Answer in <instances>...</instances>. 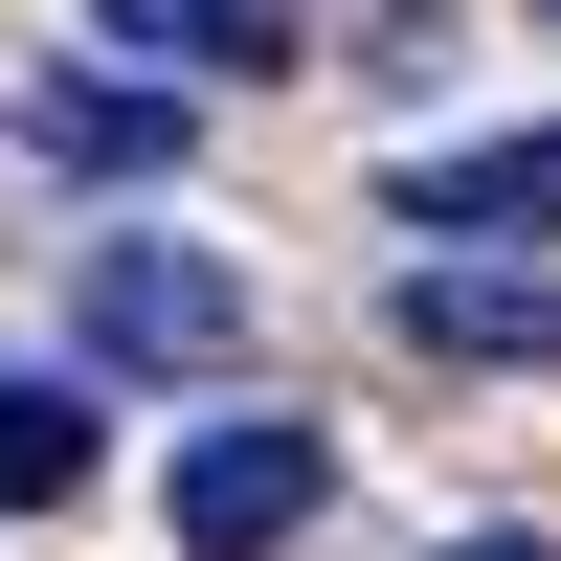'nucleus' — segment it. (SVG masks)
I'll list each match as a JSON object with an SVG mask.
<instances>
[{
  "mask_svg": "<svg viewBox=\"0 0 561 561\" xmlns=\"http://www.w3.org/2000/svg\"><path fill=\"white\" fill-rule=\"evenodd\" d=\"M68 314H90V359H113V382H225V359H248V270L180 248V225L68 248Z\"/></svg>",
  "mask_w": 561,
  "mask_h": 561,
  "instance_id": "obj_1",
  "label": "nucleus"
},
{
  "mask_svg": "<svg viewBox=\"0 0 561 561\" xmlns=\"http://www.w3.org/2000/svg\"><path fill=\"white\" fill-rule=\"evenodd\" d=\"M314 494H337V449L248 404V427H180L158 517H180V561H270V539H314Z\"/></svg>",
  "mask_w": 561,
  "mask_h": 561,
  "instance_id": "obj_2",
  "label": "nucleus"
},
{
  "mask_svg": "<svg viewBox=\"0 0 561 561\" xmlns=\"http://www.w3.org/2000/svg\"><path fill=\"white\" fill-rule=\"evenodd\" d=\"M404 337H427V359H494V382H561V270H494V248H404Z\"/></svg>",
  "mask_w": 561,
  "mask_h": 561,
  "instance_id": "obj_3",
  "label": "nucleus"
},
{
  "mask_svg": "<svg viewBox=\"0 0 561 561\" xmlns=\"http://www.w3.org/2000/svg\"><path fill=\"white\" fill-rule=\"evenodd\" d=\"M23 158H68V180H158V158H180V90H135V68H45V90H23Z\"/></svg>",
  "mask_w": 561,
  "mask_h": 561,
  "instance_id": "obj_4",
  "label": "nucleus"
},
{
  "mask_svg": "<svg viewBox=\"0 0 561 561\" xmlns=\"http://www.w3.org/2000/svg\"><path fill=\"white\" fill-rule=\"evenodd\" d=\"M90 472H113V427H90V382H45V359H0V517H68Z\"/></svg>",
  "mask_w": 561,
  "mask_h": 561,
  "instance_id": "obj_5",
  "label": "nucleus"
},
{
  "mask_svg": "<svg viewBox=\"0 0 561 561\" xmlns=\"http://www.w3.org/2000/svg\"><path fill=\"white\" fill-rule=\"evenodd\" d=\"M90 23H113V45H158V90H180V68H293V45H314V0H90Z\"/></svg>",
  "mask_w": 561,
  "mask_h": 561,
  "instance_id": "obj_6",
  "label": "nucleus"
},
{
  "mask_svg": "<svg viewBox=\"0 0 561 561\" xmlns=\"http://www.w3.org/2000/svg\"><path fill=\"white\" fill-rule=\"evenodd\" d=\"M404 225H561V135H472V158H404Z\"/></svg>",
  "mask_w": 561,
  "mask_h": 561,
  "instance_id": "obj_7",
  "label": "nucleus"
},
{
  "mask_svg": "<svg viewBox=\"0 0 561 561\" xmlns=\"http://www.w3.org/2000/svg\"><path fill=\"white\" fill-rule=\"evenodd\" d=\"M449 561H561V539H539V517H472V539H449Z\"/></svg>",
  "mask_w": 561,
  "mask_h": 561,
  "instance_id": "obj_8",
  "label": "nucleus"
},
{
  "mask_svg": "<svg viewBox=\"0 0 561 561\" xmlns=\"http://www.w3.org/2000/svg\"><path fill=\"white\" fill-rule=\"evenodd\" d=\"M539 23H561V0H539Z\"/></svg>",
  "mask_w": 561,
  "mask_h": 561,
  "instance_id": "obj_9",
  "label": "nucleus"
}]
</instances>
